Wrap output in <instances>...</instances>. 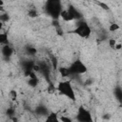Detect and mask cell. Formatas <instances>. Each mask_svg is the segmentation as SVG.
Here are the masks:
<instances>
[{
    "label": "cell",
    "instance_id": "cell-1",
    "mask_svg": "<svg viewBox=\"0 0 122 122\" xmlns=\"http://www.w3.org/2000/svg\"><path fill=\"white\" fill-rule=\"evenodd\" d=\"M44 9L46 13L55 21L59 19L61 11L63 10L62 4L59 0H48L45 3Z\"/></svg>",
    "mask_w": 122,
    "mask_h": 122
},
{
    "label": "cell",
    "instance_id": "cell-2",
    "mask_svg": "<svg viewBox=\"0 0 122 122\" xmlns=\"http://www.w3.org/2000/svg\"><path fill=\"white\" fill-rule=\"evenodd\" d=\"M57 92H59V93L63 94L64 96H66L67 98L71 99V101H75L76 100V95H75V92L74 89L72 87V85L71 84L70 81L65 80V81H60L56 87Z\"/></svg>",
    "mask_w": 122,
    "mask_h": 122
},
{
    "label": "cell",
    "instance_id": "cell-3",
    "mask_svg": "<svg viewBox=\"0 0 122 122\" xmlns=\"http://www.w3.org/2000/svg\"><path fill=\"white\" fill-rule=\"evenodd\" d=\"M72 33L78 35L81 38H89V36L92 33V29L86 21L79 20L77 22V25H76L75 29L72 30Z\"/></svg>",
    "mask_w": 122,
    "mask_h": 122
},
{
    "label": "cell",
    "instance_id": "cell-4",
    "mask_svg": "<svg viewBox=\"0 0 122 122\" xmlns=\"http://www.w3.org/2000/svg\"><path fill=\"white\" fill-rule=\"evenodd\" d=\"M69 71L71 73V75H80L83 74L87 71V66L80 60V59H76L74 60L69 67Z\"/></svg>",
    "mask_w": 122,
    "mask_h": 122
},
{
    "label": "cell",
    "instance_id": "cell-5",
    "mask_svg": "<svg viewBox=\"0 0 122 122\" xmlns=\"http://www.w3.org/2000/svg\"><path fill=\"white\" fill-rule=\"evenodd\" d=\"M75 119L77 122H93V118L91 112L88 109H86L84 106L78 107Z\"/></svg>",
    "mask_w": 122,
    "mask_h": 122
},
{
    "label": "cell",
    "instance_id": "cell-6",
    "mask_svg": "<svg viewBox=\"0 0 122 122\" xmlns=\"http://www.w3.org/2000/svg\"><path fill=\"white\" fill-rule=\"evenodd\" d=\"M22 69H23V71H24V74L26 76H29V74L32 71H34V66H35V63L33 60H30V59H28V60H24L22 62Z\"/></svg>",
    "mask_w": 122,
    "mask_h": 122
},
{
    "label": "cell",
    "instance_id": "cell-7",
    "mask_svg": "<svg viewBox=\"0 0 122 122\" xmlns=\"http://www.w3.org/2000/svg\"><path fill=\"white\" fill-rule=\"evenodd\" d=\"M67 10H68V12L71 14L72 20H78V21L81 20V18H82V14H81V12H80L74 6H72V5H69Z\"/></svg>",
    "mask_w": 122,
    "mask_h": 122
},
{
    "label": "cell",
    "instance_id": "cell-8",
    "mask_svg": "<svg viewBox=\"0 0 122 122\" xmlns=\"http://www.w3.org/2000/svg\"><path fill=\"white\" fill-rule=\"evenodd\" d=\"M1 52H2V55H3L6 59H9V58L12 55V53H13V49L10 46V44L4 45V46H2Z\"/></svg>",
    "mask_w": 122,
    "mask_h": 122
},
{
    "label": "cell",
    "instance_id": "cell-9",
    "mask_svg": "<svg viewBox=\"0 0 122 122\" xmlns=\"http://www.w3.org/2000/svg\"><path fill=\"white\" fill-rule=\"evenodd\" d=\"M45 117L46 118H45L44 122H60L58 114L54 112H50Z\"/></svg>",
    "mask_w": 122,
    "mask_h": 122
},
{
    "label": "cell",
    "instance_id": "cell-10",
    "mask_svg": "<svg viewBox=\"0 0 122 122\" xmlns=\"http://www.w3.org/2000/svg\"><path fill=\"white\" fill-rule=\"evenodd\" d=\"M35 112L38 114V115H43V116H46L50 112L49 110L46 108V106L44 105H38L35 109Z\"/></svg>",
    "mask_w": 122,
    "mask_h": 122
},
{
    "label": "cell",
    "instance_id": "cell-11",
    "mask_svg": "<svg viewBox=\"0 0 122 122\" xmlns=\"http://www.w3.org/2000/svg\"><path fill=\"white\" fill-rule=\"evenodd\" d=\"M9 44V37L6 32H0V45H8Z\"/></svg>",
    "mask_w": 122,
    "mask_h": 122
},
{
    "label": "cell",
    "instance_id": "cell-12",
    "mask_svg": "<svg viewBox=\"0 0 122 122\" xmlns=\"http://www.w3.org/2000/svg\"><path fill=\"white\" fill-rule=\"evenodd\" d=\"M114 96H115V98H116L119 102L122 101V89H121L120 86H117V87L114 89Z\"/></svg>",
    "mask_w": 122,
    "mask_h": 122
},
{
    "label": "cell",
    "instance_id": "cell-13",
    "mask_svg": "<svg viewBox=\"0 0 122 122\" xmlns=\"http://www.w3.org/2000/svg\"><path fill=\"white\" fill-rule=\"evenodd\" d=\"M59 72L62 75V77H67V76L71 75V73L69 71V69L68 68H65V67H60L59 68Z\"/></svg>",
    "mask_w": 122,
    "mask_h": 122
},
{
    "label": "cell",
    "instance_id": "cell-14",
    "mask_svg": "<svg viewBox=\"0 0 122 122\" xmlns=\"http://www.w3.org/2000/svg\"><path fill=\"white\" fill-rule=\"evenodd\" d=\"M26 52H27V54H29V55H35L36 52H37V51H36V49L33 48L32 46H27V47H26Z\"/></svg>",
    "mask_w": 122,
    "mask_h": 122
},
{
    "label": "cell",
    "instance_id": "cell-15",
    "mask_svg": "<svg viewBox=\"0 0 122 122\" xmlns=\"http://www.w3.org/2000/svg\"><path fill=\"white\" fill-rule=\"evenodd\" d=\"M59 120H60V122H74L71 117L66 116V115H61L59 117Z\"/></svg>",
    "mask_w": 122,
    "mask_h": 122
},
{
    "label": "cell",
    "instance_id": "cell-16",
    "mask_svg": "<svg viewBox=\"0 0 122 122\" xmlns=\"http://www.w3.org/2000/svg\"><path fill=\"white\" fill-rule=\"evenodd\" d=\"M119 25L117 24V23H112L111 25H110V30L111 31H115V30H119Z\"/></svg>",
    "mask_w": 122,
    "mask_h": 122
},
{
    "label": "cell",
    "instance_id": "cell-17",
    "mask_svg": "<svg viewBox=\"0 0 122 122\" xmlns=\"http://www.w3.org/2000/svg\"><path fill=\"white\" fill-rule=\"evenodd\" d=\"M6 113H7L9 116L12 117V116L15 114V111H14V109H13V108H9V109L7 110V112H6Z\"/></svg>",
    "mask_w": 122,
    "mask_h": 122
},
{
    "label": "cell",
    "instance_id": "cell-18",
    "mask_svg": "<svg viewBox=\"0 0 122 122\" xmlns=\"http://www.w3.org/2000/svg\"><path fill=\"white\" fill-rule=\"evenodd\" d=\"M29 15L30 17H36L37 16V10L35 9H30L29 10Z\"/></svg>",
    "mask_w": 122,
    "mask_h": 122
},
{
    "label": "cell",
    "instance_id": "cell-19",
    "mask_svg": "<svg viewBox=\"0 0 122 122\" xmlns=\"http://www.w3.org/2000/svg\"><path fill=\"white\" fill-rule=\"evenodd\" d=\"M116 44H117V43H116V40H115V39H110V40H109V45H110L111 48L114 49V47H115Z\"/></svg>",
    "mask_w": 122,
    "mask_h": 122
},
{
    "label": "cell",
    "instance_id": "cell-20",
    "mask_svg": "<svg viewBox=\"0 0 122 122\" xmlns=\"http://www.w3.org/2000/svg\"><path fill=\"white\" fill-rule=\"evenodd\" d=\"M51 63H52V65L54 66V68H56L57 67V61H56V58L53 56V57H51Z\"/></svg>",
    "mask_w": 122,
    "mask_h": 122
},
{
    "label": "cell",
    "instance_id": "cell-21",
    "mask_svg": "<svg viewBox=\"0 0 122 122\" xmlns=\"http://www.w3.org/2000/svg\"><path fill=\"white\" fill-rule=\"evenodd\" d=\"M119 49H121V44L120 43H117L115 45V47H114V50H119Z\"/></svg>",
    "mask_w": 122,
    "mask_h": 122
},
{
    "label": "cell",
    "instance_id": "cell-22",
    "mask_svg": "<svg viewBox=\"0 0 122 122\" xmlns=\"http://www.w3.org/2000/svg\"><path fill=\"white\" fill-rule=\"evenodd\" d=\"M3 24H4V23L0 22V30H2V28H3Z\"/></svg>",
    "mask_w": 122,
    "mask_h": 122
},
{
    "label": "cell",
    "instance_id": "cell-23",
    "mask_svg": "<svg viewBox=\"0 0 122 122\" xmlns=\"http://www.w3.org/2000/svg\"><path fill=\"white\" fill-rule=\"evenodd\" d=\"M3 4H4V2L3 1H0V6H3Z\"/></svg>",
    "mask_w": 122,
    "mask_h": 122
}]
</instances>
